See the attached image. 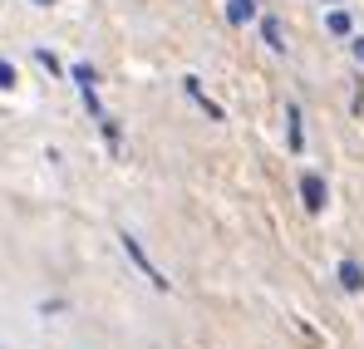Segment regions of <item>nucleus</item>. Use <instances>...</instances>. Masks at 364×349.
<instances>
[{"mask_svg":"<svg viewBox=\"0 0 364 349\" xmlns=\"http://www.w3.org/2000/svg\"><path fill=\"white\" fill-rule=\"evenodd\" d=\"M301 202H305V212H325L330 187H325V177H320V173H305L301 177Z\"/></svg>","mask_w":364,"mask_h":349,"instance_id":"1","label":"nucleus"},{"mask_svg":"<svg viewBox=\"0 0 364 349\" xmlns=\"http://www.w3.org/2000/svg\"><path fill=\"white\" fill-rule=\"evenodd\" d=\"M123 251L133 256V266H138V271H143V276H148V281H153L158 291H168V276H163V271H158V266H153V261L143 256V246H138V241H133V236H128V232H123Z\"/></svg>","mask_w":364,"mask_h":349,"instance_id":"2","label":"nucleus"},{"mask_svg":"<svg viewBox=\"0 0 364 349\" xmlns=\"http://www.w3.org/2000/svg\"><path fill=\"white\" fill-rule=\"evenodd\" d=\"M340 286H345L350 295L364 291V266H360V261H340Z\"/></svg>","mask_w":364,"mask_h":349,"instance_id":"3","label":"nucleus"},{"mask_svg":"<svg viewBox=\"0 0 364 349\" xmlns=\"http://www.w3.org/2000/svg\"><path fill=\"white\" fill-rule=\"evenodd\" d=\"M286 138H291V148H296V153H301V148H305V128H301V104H291V109H286Z\"/></svg>","mask_w":364,"mask_h":349,"instance_id":"4","label":"nucleus"},{"mask_svg":"<svg viewBox=\"0 0 364 349\" xmlns=\"http://www.w3.org/2000/svg\"><path fill=\"white\" fill-rule=\"evenodd\" d=\"M182 89H187V94H192V99H197V104H202V109H207V118H222V109H217V104H212V99H207V94H202V84H197V79H192V74H187V79H182Z\"/></svg>","mask_w":364,"mask_h":349,"instance_id":"5","label":"nucleus"},{"mask_svg":"<svg viewBox=\"0 0 364 349\" xmlns=\"http://www.w3.org/2000/svg\"><path fill=\"white\" fill-rule=\"evenodd\" d=\"M227 20H232V25L256 20V0H232V5H227Z\"/></svg>","mask_w":364,"mask_h":349,"instance_id":"6","label":"nucleus"},{"mask_svg":"<svg viewBox=\"0 0 364 349\" xmlns=\"http://www.w3.org/2000/svg\"><path fill=\"white\" fill-rule=\"evenodd\" d=\"M325 30H330V35H350V30H355L350 10H330V15H325Z\"/></svg>","mask_w":364,"mask_h":349,"instance_id":"7","label":"nucleus"},{"mask_svg":"<svg viewBox=\"0 0 364 349\" xmlns=\"http://www.w3.org/2000/svg\"><path fill=\"white\" fill-rule=\"evenodd\" d=\"M261 35H266V45H271L276 55L286 50V35H281V25H276V20H261Z\"/></svg>","mask_w":364,"mask_h":349,"instance_id":"8","label":"nucleus"},{"mask_svg":"<svg viewBox=\"0 0 364 349\" xmlns=\"http://www.w3.org/2000/svg\"><path fill=\"white\" fill-rule=\"evenodd\" d=\"M0 89H15V69H10L5 59H0Z\"/></svg>","mask_w":364,"mask_h":349,"instance_id":"9","label":"nucleus"},{"mask_svg":"<svg viewBox=\"0 0 364 349\" xmlns=\"http://www.w3.org/2000/svg\"><path fill=\"white\" fill-rule=\"evenodd\" d=\"M350 50H355V59L364 64V35H355V40H350Z\"/></svg>","mask_w":364,"mask_h":349,"instance_id":"10","label":"nucleus"},{"mask_svg":"<svg viewBox=\"0 0 364 349\" xmlns=\"http://www.w3.org/2000/svg\"><path fill=\"white\" fill-rule=\"evenodd\" d=\"M35 5H55V0H35Z\"/></svg>","mask_w":364,"mask_h":349,"instance_id":"11","label":"nucleus"}]
</instances>
